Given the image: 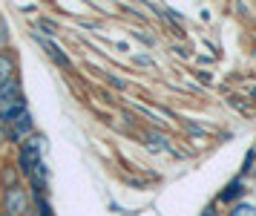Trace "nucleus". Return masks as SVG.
<instances>
[{"mask_svg": "<svg viewBox=\"0 0 256 216\" xmlns=\"http://www.w3.org/2000/svg\"><path fill=\"white\" fill-rule=\"evenodd\" d=\"M14 55L12 52H0V90L6 87V84H12V81H18L14 78Z\"/></svg>", "mask_w": 256, "mask_h": 216, "instance_id": "39448f33", "label": "nucleus"}, {"mask_svg": "<svg viewBox=\"0 0 256 216\" xmlns=\"http://www.w3.org/2000/svg\"><path fill=\"white\" fill-rule=\"evenodd\" d=\"M0 216H9V213H3V210H0Z\"/></svg>", "mask_w": 256, "mask_h": 216, "instance_id": "ddd939ff", "label": "nucleus"}, {"mask_svg": "<svg viewBox=\"0 0 256 216\" xmlns=\"http://www.w3.org/2000/svg\"><path fill=\"white\" fill-rule=\"evenodd\" d=\"M26 210H29V196H26V187H20V184H6V193H3V213L24 216Z\"/></svg>", "mask_w": 256, "mask_h": 216, "instance_id": "f03ea898", "label": "nucleus"}, {"mask_svg": "<svg viewBox=\"0 0 256 216\" xmlns=\"http://www.w3.org/2000/svg\"><path fill=\"white\" fill-rule=\"evenodd\" d=\"M6 136H9V141H18V144H24L26 138H32L35 133V124H32V115H29V110H24L20 115H14L12 121H6Z\"/></svg>", "mask_w": 256, "mask_h": 216, "instance_id": "7ed1b4c3", "label": "nucleus"}, {"mask_svg": "<svg viewBox=\"0 0 256 216\" xmlns=\"http://www.w3.org/2000/svg\"><path fill=\"white\" fill-rule=\"evenodd\" d=\"M24 101V90H20V81H12V84H6L3 90H0V110H6V107H14V104Z\"/></svg>", "mask_w": 256, "mask_h": 216, "instance_id": "20e7f679", "label": "nucleus"}, {"mask_svg": "<svg viewBox=\"0 0 256 216\" xmlns=\"http://www.w3.org/2000/svg\"><path fill=\"white\" fill-rule=\"evenodd\" d=\"M204 216H216V210H208V213H204Z\"/></svg>", "mask_w": 256, "mask_h": 216, "instance_id": "f8f14e48", "label": "nucleus"}, {"mask_svg": "<svg viewBox=\"0 0 256 216\" xmlns=\"http://www.w3.org/2000/svg\"><path fill=\"white\" fill-rule=\"evenodd\" d=\"M0 138H3V136H0Z\"/></svg>", "mask_w": 256, "mask_h": 216, "instance_id": "4468645a", "label": "nucleus"}, {"mask_svg": "<svg viewBox=\"0 0 256 216\" xmlns=\"http://www.w3.org/2000/svg\"><path fill=\"white\" fill-rule=\"evenodd\" d=\"M230 216H256V205L254 202H239V205H233Z\"/></svg>", "mask_w": 256, "mask_h": 216, "instance_id": "0eeeda50", "label": "nucleus"}, {"mask_svg": "<svg viewBox=\"0 0 256 216\" xmlns=\"http://www.w3.org/2000/svg\"><path fill=\"white\" fill-rule=\"evenodd\" d=\"M24 216H40V210H38V207H29V210H26Z\"/></svg>", "mask_w": 256, "mask_h": 216, "instance_id": "9b49d317", "label": "nucleus"}, {"mask_svg": "<svg viewBox=\"0 0 256 216\" xmlns=\"http://www.w3.org/2000/svg\"><path fill=\"white\" fill-rule=\"evenodd\" d=\"M6 44H9V29H6V23L0 18V52H6Z\"/></svg>", "mask_w": 256, "mask_h": 216, "instance_id": "6e6552de", "label": "nucleus"}, {"mask_svg": "<svg viewBox=\"0 0 256 216\" xmlns=\"http://www.w3.org/2000/svg\"><path fill=\"white\" fill-rule=\"evenodd\" d=\"M40 44H44L46 55L52 58V61H55L58 67H70V55H64V52H60V49H58L55 44H52V41H44V38H40Z\"/></svg>", "mask_w": 256, "mask_h": 216, "instance_id": "423d86ee", "label": "nucleus"}, {"mask_svg": "<svg viewBox=\"0 0 256 216\" xmlns=\"http://www.w3.org/2000/svg\"><path fill=\"white\" fill-rule=\"evenodd\" d=\"M239 190H242V187H239V184H233L230 190H224V193H222V199H233V196L239 193Z\"/></svg>", "mask_w": 256, "mask_h": 216, "instance_id": "1a4fd4ad", "label": "nucleus"}, {"mask_svg": "<svg viewBox=\"0 0 256 216\" xmlns=\"http://www.w3.org/2000/svg\"><path fill=\"white\" fill-rule=\"evenodd\" d=\"M40 29H46V32L52 35V32H55V23H52V21H40Z\"/></svg>", "mask_w": 256, "mask_h": 216, "instance_id": "9d476101", "label": "nucleus"}, {"mask_svg": "<svg viewBox=\"0 0 256 216\" xmlns=\"http://www.w3.org/2000/svg\"><path fill=\"white\" fill-rule=\"evenodd\" d=\"M40 141H44L40 136H32V138H26L24 144H20V156H18V170L24 173V176H32V173H35L38 167L44 164V161H40V147H44Z\"/></svg>", "mask_w": 256, "mask_h": 216, "instance_id": "f257e3e1", "label": "nucleus"}]
</instances>
